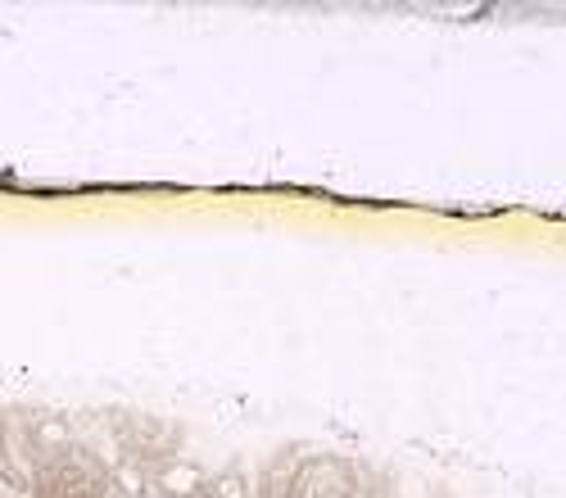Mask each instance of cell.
Wrapping results in <instances>:
<instances>
[{"label":"cell","instance_id":"3","mask_svg":"<svg viewBox=\"0 0 566 498\" xmlns=\"http://www.w3.org/2000/svg\"><path fill=\"white\" fill-rule=\"evenodd\" d=\"M386 498H444V489L440 485H431V480H421V476H412V471H403V467H390V476H386V485H376Z\"/></svg>","mask_w":566,"mask_h":498},{"label":"cell","instance_id":"2","mask_svg":"<svg viewBox=\"0 0 566 498\" xmlns=\"http://www.w3.org/2000/svg\"><path fill=\"white\" fill-rule=\"evenodd\" d=\"M109 480L114 476L96 453L69 444L36 467L32 498H109Z\"/></svg>","mask_w":566,"mask_h":498},{"label":"cell","instance_id":"1","mask_svg":"<svg viewBox=\"0 0 566 498\" xmlns=\"http://www.w3.org/2000/svg\"><path fill=\"white\" fill-rule=\"evenodd\" d=\"M259 498H376V476L354 453L286 444L268 458L259 476Z\"/></svg>","mask_w":566,"mask_h":498},{"label":"cell","instance_id":"4","mask_svg":"<svg viewBox=\"0 0 566 498\" xmlns=\"http://www.w3.org/2000/svg\"><path fill=\"white\" fill-rule=\"evenodd\" d=\"M218 498H241V471H231L218 480Z\"/></svg>","mask_w":566,"mask_h":498}]
</instances>
